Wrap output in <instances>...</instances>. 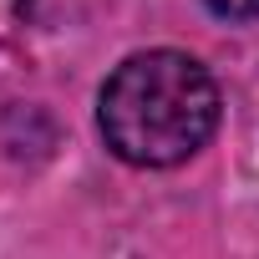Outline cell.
<instances>
[{
	"instance_id": "cell-2",
	"label": "cell",
	"mask_w": 259,
	"mask_h": 259,
	"mask_svg": "<svg viewBox=\"0 0 259 259\" xmlns=\"http://www.w3.org/2000/svg\"><path fill=\"white\" fill-rule=\"evenodd\" d=\"M203 6H208L219 21H254V16H259V0H203Z\"/></svg>"
},
{
	"instance_id": "cell-1",
	"label": "cell",
	"mask_w": 259,
	"mask_h": 259,
	"mask_svg": "<svg viewBox=\"0 0 259 259\" xmlns=\"http://www.w3.org/2000/svg\"><path fill=\"white\" fill-rule=\"evenodd\" d=\"M219 81L188 51L158 46L127 56L97 92V133L133 168H178L219 127Z\"/></svg>"
}]
</instances>
